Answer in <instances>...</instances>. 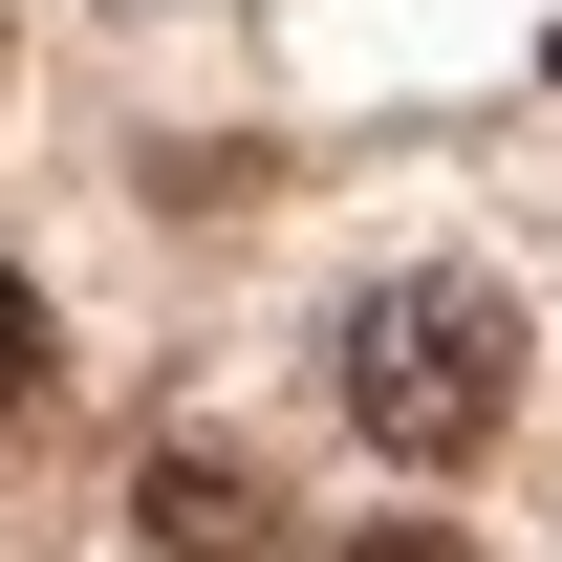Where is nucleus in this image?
<instances>
[{
    "label": "nucleus",
    "mask_w": 562,
    "mask_h": 562,
    "mask_svg": "<svg viewBox=\"0 0 562 562\" xmlns=\"http://www.w3.org/2000/svg\"><path fill=\"white\" fill-rule=\"evenodd\" d=\"M131 541L151 562H260L281 541V476L238 454V432H151V454H131Z\"/></svg>",
    "instance_id": "2"
},
{
    "label": "nucleus",
    "mask_w": 562,
    "mask_h": 562,
    "mask_svg": "<svg viewBox=\"0 0 562 562\" xmlns=\"http://www.w3.org/2000/svg\"><path fill=\"white\" fill-rule=\"evenodd\" d=\"M347 562H476V541H454V519H368Z\"/></svg>",
    "instance_id": "4"
},
{
    "label": "nucleus",
    "mask_w": 562,
    "mask_h": 562,
    "mask_svg": "<svg viewBox=\"0 0 562 562\" xmlns=\"http://www.w3.org/2000/svg\"><path fill=\"white\" fill-rule=\"evenodd\" d=\"M325 390H347V432L390 454V476H454V454H497V412H519V303L454 260L368 281L347 325H325Z\"/></svg>",
    "instance_id": "1"
},
{
    "label": "nucleus",
    "mask_w": 562,
    "mask_h": 562,
    "mask_svg": "<svg viewBox=\"0 0 562 562\" xmlns=\"http://www.w3.org/2000/svg\"><path fill=\"white\" fill-rule=\"evenodd\" d=\"M44 390H66V325H44V281L0 260V432H44Z\"/></svg>",
    "instance_id": "3"
}]
</instances>
